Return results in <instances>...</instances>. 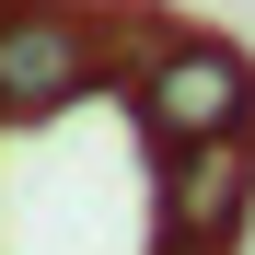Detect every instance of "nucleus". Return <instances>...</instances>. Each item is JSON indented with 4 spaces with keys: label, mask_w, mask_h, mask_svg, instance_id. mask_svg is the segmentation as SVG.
Returning <instances> with one entry per match:
<instances>
[{
    "label": "nucleus",
    "mask_w": 255,
    "mask_h": 255,
    "mask_svg": "<svg viewBox=\"0 0 255 255\" xmlns=\"http://www.w3.org/2000/svg\"><path fill=\"white\" fill-rule=\"evenodd\" d=\"M255 221V128L151 151V255H232Z\"/></svg>",
    "instance_id": "1"
},
{
    "label": "nucleus",
    "mask_w": 255,
    "mask_h": 255,
    "mask_svg": "<svg viewBox=\"0 0 255 255\" xmlns=\"http://www.w3.org/2000/svg\"><path fill=\"white\" fill-rule=\"evenodd\" d=\"M128 116H139V139H221V128H255V58L232 35H162V47L116 81Z\"/></svg>",
    "instance_id": "2"
},
{
    "label": "nucleus",
    "mask_w": 255,
    "mask_h": 255,
    "mask_svg": "<svg viewBox=\"0 0 255 255\" xmlns=\"http://www.w3.org/2000/svg\"><path fill=\"white\" fill-rule=\"evenodd\" d=\"M105 81V23L70 0H0V128H35Z\"/></svg>",
    "instance_id": "3"
}]
</instances>
